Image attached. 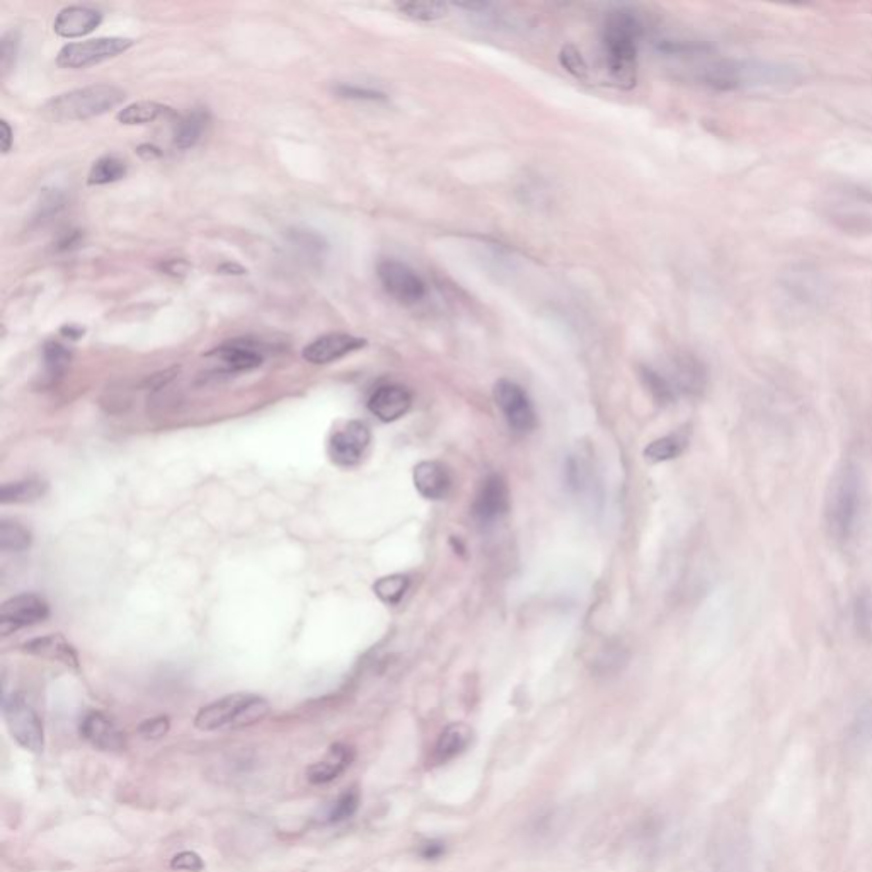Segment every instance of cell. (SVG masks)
I'll use <instances>...</instances> for the list:
<instances>
[{
    "label": "cell",
    "mask_w": 872,
    "mask_h": 872,
    "mask_svg": "<svg viewBox=\"0 0 872 872\" xmlns=\"http://www.w3.org/2000/svg\"><path fill=\"white\" fill-rule=\"evenodd\" d=\"M138 154L142 155V157H145V159H152V157H159V155H161V152H159V149H155V147H150V145H144V147H140V149H138Z\"/></svg>",
    "instance_id": "40"
},
{
    "label": "cell",
    "mask_w": 872,
    "mask_h": 872,
    "mask_svg": "<svg viewBox=\"0 0 872 872\" xmlns=\"http://www.w3.org/2000/svg\"><path fill=\"white\" fill-rule=\"evenodd\" d=\"M18 36L11 33V35H7L2 41V69L4 72L9 70V67L12 65V55L16 57V53H18Z\"/></svg>",
    "instance_id": "36"
},
{
    "label": "cell",
    "mask_w": 872,
    "mask_h": 872,
    "mask_svg": "<svg viewBox=\"0 0 872 872\" xmlns=\"http://www.w3.org/2000/svg\"><path fill=\"white\" fill-rule=\"evenodd\" d=\"M24 651L29 654H35L46 660L60 661L65 665L79 666L77 653L72 648V644L60 634H50V636L36 637L24 644Z\"/></svg>",
    "instance_id": "18"
},
{
    "label": "cell",
    "mask_w": 872,
    "mask_h": 872,
    "mask_svg": "<svg viewBox=\"0 0 872 872\" xmlns=\"http://www.w3.org/2000/svg\"><path fill=\"white\" fill-rule=\"evenodd\" d=\"M414 488L426 500L438 501L447 498L452 489V474L447 465L436 460H425L414 467Z\"/></svg>",
    "instance_id": "14"
},
{
    "label": "cell",
    "mask_w": 872,
    "mask_h": 872,
    "mask_svg": "<svg viewBox=\"0 0 872 872\" xmlns=\"http://www.w3.org/2000/svg\"><path fill=\"white\" fill-rule=\"evenodd\" d=\"M270 712L268 700L253 694L225 695L196 714L195 726L201 731L239 729L263 721Z\"/></svg>",
    "instance_id": "4"
},
{
    "label": "cell",
    "mask_w": 872,
    "mask_h": 872,
    "mask_svg": "<svg viewBox=\"0 0 872 872\" xmlns=\"http://www.w3.org/2000/svg\"><path fill=\"white\" fill-rule=\"evenodd\" d=\"M471 741V726H467L465 723L448 724L436 741L433 760L440 765L450 762L455 757H459L460 753H464L471 745Z\"/></svg>",
    "instance_id": "19"
},
{
    "label": "cell",
    "mask_w": 872,
    "mask_h": 872,
    "mask_svg": "<svg viewBox=\"0 0 872 872\" xmlns=\"http://www.w3.org/2000/svg\"><path fill=\"white\" fill-rule=\"evenodd\" d=\"M167 731H169V719L164 716L147 719L138 728V733L144 736L145 740H159L162 736H166Z\"/></svg>",
    "instance_id": "33"
},
{
    "label": "cell",
    "mask_w": 872,
    "mask_h": 872,
    "mask_svg": "<svg viewBox=\"0 0 872 872\" xmlns=\"http://www.w3.org/2000/svg\"><path fill=\"white\" fill-rule=\"evenodd\" d=\"M127 173V162L121 161L115 155H106V157H101L99 161L94 162L87 183L91 186L116 183V181L125 178Z\"/></svg>",
    "instance_id": "24"
},
{
    "label": "cell",
    "mask_w": 872,
    "mask_h": 872,
    "mask_svg": "<svg viewBox=\"0 0 872 872\" xmlns=\"http://www.w3.org/2000/svg\"><path fill=\"white\" fill-rule=\"evenodd\" d=\"M166 113H171V109L162 106V104L154 103V101H138V103L130 104L127 108L121 109L116 118L123 125H145V123H152Z\"/></svg>",
    "instance_id": "23"
},
{
    "label": "cell",
    "mask_w": 872,
    "mask_h": 872,
    "mask_svg": "<svg viewBox=\"0 0 872 872\" xmlns=\"http://www.w3.org/2000/svg\"><path fill=\"white\" fill-rule=\"evenodd\" d=\"M380 285L402 305H414L426 297V283L416 271L397 259H382L377 264Z\"/></svg>",
    "instance_id": "6"
},
{
    "label": "cell",
    "mask_w": 872,
    "mask_h": 872,
    "mask_svg": "<svg viewBox=\"0 0 872 872\" xmlns=\"http://www.w3.org/2000/svg\"><path fill=\"white\" fill-rule=\"evenodd\" d=\"M171 867L178 869V871L200 872L205 869V862L201 861L200 855L196 852H181V854L174 855Z\"/></svg>",
    "instance_id": "34"
},
{
    "label": "cell",
    "mask_w": 872,
    "mask_h": 872,
    "mask_svg": "<svg viewBox=\"0 0 872 872\" xmlns=\"http://www.w3.org/2000/svg\"><path fill=\"white\" fill-rule=\"evenodd\" d=\"M641 379H643L646 389L651 392V396L660 404H668L675 399V385L663 377L660 372L649 367L641 368Z\"/></svg>",
    "instance_id": "29"
},
{
    "label": "cell",
    "mask_w": 872,
    "mask_h": 872,
    "mask_svg": "<svg viewBox=\"0 0 872 872\" xmlns=\"http://www.w3.org/2000/svg\"><path fill=\"white\" fill-rule=\"evenodd\" d=\"M46 484L40 481L12 482L2 486V503H31L45 494Z\"/></svg>",
    "instance_id": "26"
},
{
    "label": "cell",
    "mask_w": 872,
    "mask_h": 872,
    "mask_svg": "<svg viewBox=\"0 0 872 872\" xmlns=\"http://www.w3.org/2000/svg\"><path fill=\"white\" fill-rule=\"evenodd\" d=\"M12 130L7 121H2V152L7 154L11 150Z\"/></svg>",
    "instance_id": "39"
},
{
    "label": "cell",
    "mask_w": 872,
    "mask_h": 872,
    "mask_svg": "<svg viewBox=\"0 0 872 872\" xmlns=\"http://www.w3.org/2000/svg\"><path fill=\"white\" fill-rule=\"evenodd\" d=\"M358 806H360V794H358L356 789H350V791H346L345 794L334 803L333 809H331V815H329V820L333 821V823L348 820V818L355 815Z\"/></svg>",
    "instance_id": "31"
},
{
    "label": "cell",
    "mask_w": 872,
    "mask_h": 872,
    "mask_svg": "<svg viewBox=\"0 0 872 872\" xmlns=\"http://www.w3.org/2000/svg\"><path fill=\"white\" fill-rule=\"evenodd\" d=\"M132 46L133 41L128 38H98L70 43L58 53L57 64L64 69H86L108 58L118 57Z\"/></svg>",
    "instance_id": "7"
},
{
    "label": "cell",
    "mask_w": 872,
    "mask_h": 872,
    "mask_svg": "<svg viewBox=\"0 0 872 872\" xmlns=\"http://www.w3.org/2000/svg\"><path fill=\"white\" fill-rule=\"evenodd\" d=\"M4 718L12 738L18 741L24 750L33 753L43 752L45 746L43 723L35 707L29 704V700L23 694H14L4 700Z\"/></svg>",
    "instance_id": "5"
},
{
    "label": "cell",
    "mask_w": 872,
    "mask_h": 872,
    "mask_svg": "<svg viewBox=\"0 0 872 872\" xmlns=\"http://www.w3.org/2000/svg\"><path fill=\"white\" fill-rule=\"evenodd\" d=\"M559 62L574 77L588 79V65H586L585 58L581 57V53L573 45L564 46L559 53Z\"/></svg>",
    "instance_id": "32"
},
{
    "label": "cell",
    "mask_w": 872,
    "mask_h": 872,
    "mask_svg": "<svg viewBox=\"0 0 872 872\" xmlns=\"http://www.w3.org/2000/svg\"><path fill=\"white\" fill-rule=\"evenodd\" d=\"M48 615H50V609L43 598L33 595V593H23V595L7 600L0 607V632H2V636H9L21 627L43 622Z\"/></svg>",
    "instance_id": "9"
},
{
    "label": "cell",
    "mask_w": 872,
    "mask_h": 872,
    "mask_svg": "<svg viewBox=\"0 0 872 872\" xmlns=\"http://www.w3.org/2000/svg\"><path fill=\"white\" fill-rule=\"evenodd\" d=\"M208 125V113L205 109H193L190 115L179 121L174 133V144L181 150L191 149L198 144L201 135Z\"/></svg>",
    "instance_id": "21"
},
{
    "label": "cell",
    "mask_w": 872,
    "mask_h": 872,
    "mask_svg": "<svg viewBox=\"0 0 872 872\" xmlns=\"http://www.w3.org/2000/svg\"><path fill=\"white\" fill-rule=\"evenodd\" d=\"M62 334H64V336H69V338L77 339L79 336L84 334V329H81V327L65 326L64 329H62Z\"/></svg>",
    "instance_id": "41"
},
{
    "label": "cell",
    "mask_w": 872,
    "mask_h": 872,
    "mask_svg": "<svg viewBox=\"0 0 872 872\" xmlns=\"http://www.w3.org/2000/svg\"><path fill=\"white\" fill-rule=\"evenodd\" d=\"M861 510V484L852 465L835 472L825 498V527L833 540L845 542L855 530Z\"/></svg>",
    "instance_id": "2"
},
{
    "label": "cell",
    "mask_w": 872,
    "mask_h": 872,
    "mask_svg": "<svg viewBox=\"0 0 872 872\" xmlns=\"http://www.w3.org/2000/svg\"><path fill=\"white\" fill-rule=\"evenodd\" d=\"M101 21H103L101 12L94 11L91 7L70 6L58 12L53 29L58 36L70 40V38L89 35L98 28Z\"/></svg>",
    "instance_id": "15"
},
{
    "label": "cell",
    "mask_w": 872,
    "mask_h": 872,
    "mask_svg": "<svg viewBox=\"0 0 872 872\" xmlns=\"http://www.w3.org/2000/svg\"><path fill=\"white\" fill-rule=\"evenodd\" d=\"M31 545L28 528L12 520L0 523V549L4 552H23Z\"/></svg>",
    "instance_id": "28"
},
{
    "label": "cell",
    "mask_w": 872,
    "mask_h": 872,
    "mask_svg": "<svg viewBox=\"0 0 872 872\" xmlns=\"http://www.w3.org/2000/svg\"><path fill=\"white\" fill-rule=\"evenodd\" d=\"M689 445V436L685 433H675V435L663 436L654 442L649 443L648 447L644 448V457L649 462L660 464V462H668V460L677 459L685 452V448Z\"/></svg>",
    "instance_id": "22"
},
{
    "label": "cell",
    "mask_w": 872,
    "mask_h": 872,
    "mask_svg": "<svg viewBox=\"0 0 872 872\" xmlns=\"http://www.w3.org/2000/svg\"><path fill=\"white\" fill-rule=\"evenodd\" d=\"M339 94L343 98L362 99V101H384L385 94L372 89H363V87L341 86L338 89Z\"/></svg>",
    "instance_id": "35"
},
{
    "label": "cell",
    "mask_w": 872,
    "mask_h": 872,
    "mask_svg": "<svg viewBox=\"0 0 872 872\" xmlns=\"http://www.w3.org/2000/svg\"><path fill=\"white\" fill-rule=\"evenodd\" d=\"M643 26L636 14L627 9L610 12L603 28V48L610 77L622 89H632L637 82V45Z\"/></svg>",
    "instance_id": "1"
},
{
    "label": "cell",
    "mask_w": 872,
    "mask_h": 872,
    "mask_svg": "<svg viewBox=\"0 0 872 872\" xmlns=\"http://www.w3.org/2000/svg\"><path fill=\"white\" fill-rule=\"evenodd\" d=\"M413 406V394L399 384L382 385L368 399V409L384 423H392L408 414Z\"/></svg>",
    "instance_id": "13"
},
{
    "label": "cell",
    "mask_w": 872,
    "mask_h": 872,
    "mask_svg": "<svg viewBox=\"0 0 872 872\" xmlns=\"http://www.w3.org/2000/svg\"><path fill=\"white\" fill-rule=\"evenodd\" d=\"M81 733L92 745L101 750H121L125 746V735L111 719L101 712L87 714L81 724Z\"/></svg>",
    "instance_id": "16"
},
{
    "label": "cell",
    "mask_w": 872,
    "mask_h": 872,
    "mask_svg": "<svg viewBox=\"0 0 872 872\" xmlns=\"http://www.w3.org/2000/svg\"><path fill=\"white\" fill-rule=\"evenodd\" d=\"M81 239V234H79V230H74V232H70L69 236H65L62 241L58 242V249H62V251H67V249H72V247L79 242Z\"/></svg>",
    "instance_id": "38"
},
{
    "label": "cell",
    "mask_w": 872,
    "mask_h": 872,
    "mask_svg": "<svg viewBox=\"0 0 872 872\" xmlns=\"http://www.w3.org/2000/svg\"><path fill=\"white\" fill-rule=\"evenodd\" d=\"M397 9L406 18L414 19V21H423V23H431V21L445 18L448 12L447 4L435 2V0L401 2V4H397Z\"/></svg>",
    "instance_id": "25"
},
{
    "label": "cell",
    "mask_w": 872,
    "mask_h": 872,
    "mask_svg": "<svg viewBox=\"0 0 872 872\" xmlns=\"http://www.w3.org/2000/svg\"><path fill=\"white\" fill-rule=\"evenodd\" d=\"M365 345H367L365 339L355 338L350 334L331 333L321 336L316 341H312L310 345L305 346L302 355L309 363L326 365V363L336 362L339 358H345L353 351L362 350Z\"/></svg>",
    "instance_id": "12"
},
{
    "label": "cell",
    "mask_w": 872,
    "mask_h": 872,
    "mask_svg": "<svg viewBox=\"0 0 872 872\" xmlns=\"http://www.w3.org/2000/svg\"><path fill=\"white\" fill-rule=\"evenodd\" d=\"M210 355L217 356L218 360L232 372H247L263 363V355L256 348L242 343L220 346Z\"/></svg>",
    "instance_id": "20"
},
{
    "label": "cell",
    "mask_w": 872,
    "mask_h": 872,
    "mask_svg": "<svg viewBox=\"0 0 872 872\" xmlns=\"http://www.w3.org/2000/svg\"><path fill=\"white\" fill-rule=\"evenodd\" d=\"M370 430L362 421H350L329 438V455L334 464L353 467L362 460L370 445Z\"/></svg>",
    "instance_id": "10"
},
{
    "label": "cell",
    "mask_w": 872,
    "mask_h": 872,
    "mask_svg": "<svg viewBox=\"0 0 872 872\" xmlns=\"http://www.w3.org/2000/svg\"><path fill=\"white\" fill-rule=\"evenodd\" d=\"M120 87L89 86L65 92L43 106L46 118L53 121H82L101 116L125 101Z\"/></svg>",
    "instance_id": "3"
},
{
    "label": "cell",
    "mask_w": 872,
    "mask_h": 872,
    "mask_svg": "<svg viewBox=\"0 0 872 872\" xmlns=\"http://www.w3.org/2000/svg\"><path fill=\"white\" fill-rule=\"evenodd\" d=\"M494 401L505 416L506 423L517 433H530L537 428V413L527 392L511 380H500L494 385Z\"/></svg>",
    "instance_id": "8"
},
{
    "label": "cell",
    "mask_w": 872,
    "mask_h": 872,
    "mask_svg": "<svg viewBox=\"0 0 872 872\" xmlns=\"http://www.w3.org/2000/svg\"><path fill=\"white\" fill-rule=\"evenodd\" d=\"M355 753L350 746L343 743H336L327 750L326 755L319 762L312 763L307 769V777L312 784H326L343 774L351 762H353Z\"/></svg>",
    "instance_id": "17"
},
{
    "label": "cell",
    "mask_w": 872,
    "mask_h": 872,
    "mask_svg": "<svg viewBox=\"0 0 872 872\" xmlns=\"http://www.w3.org/2000/svg\"><path fill=\"white\" fill-rule=\"evenodd\" d=\"M510 508V489L506 486L505 479L493 474L482 482L476 501H474V515L481 523H493L500 520Z\"/></svg>",
    "instance_id": "11"
},
{
    "label": "cell",
    "mask_w": 872,
    "mask_h": 872,
    "mask_svg": "<svg viewBox=\"0 0 872 872\" xmlns=\"http://www.w3.org/2000/svg\"><path fill=\"white\" fill-rule=\"evenodd\" d=\"M409 585H411V581L406 574H391V576L380 578L373 585V591L387 605H397L408 593Z\"/></svg>",
    "instance_id": "27"
},
{
    "label": "cell",
    "mask_w": 872,
    "mask_h": 872,
    "mask_svg": "<svg viewBox=\"0 0 872 872\" xmlns=\"http://www.w3.org/2000/svg\"><path fill=\"white\" fill-rule=\"evenodd\" d=\"M43 358H45V367L48 375H50L52 379H58V377L67 370V367H69L72 355H70V351L67 350L64 345L55 343V341H50V343H46L45 345Z\"/></svg>",
    "instance_id": "30"
},
{
    "label": "cell",
    "mask_w": 872,
    "mask_h": 872,
    "mask_svg": "<svg viewBox=\"0 0 872 872\" xmlns=\"http://www.w3.org/2000/svg\"><path fill=\"white\" fill-rule=\"evenodd\" d=\"M443 850H445V847H443L442 844H438V842H430V844H426L425 847H423L421 854H423V857H426V859H436V857H440V855L443 854Z\"/></svg>",
    "instance_id": "37"
}]
</instances>
